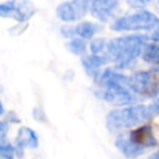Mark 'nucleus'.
Wrapping results in <instances>:
<instances>
[{
  "mask_svg": "<svg viewBox=\"0 0 159 159\" xmlns=\"http://www.w3.org/2000/svg\"><path fill=\"white\" fill-rule=\"evenodd\" d=\"M89 11V1H63L56 9L57 17L63 22H75Z\"/></svg>",
  "mask_w": 159,
  "mask_h": 159,
  "instance_id": "nucleus-7",
  "label": "nucleus"
},
{
  "mask_svg": "<svg viewBox=\"0 0 159 159\" xmlns=\"http://www.w3.org/2000/svg\"><path fill=\"white\" fill-rule=\"evenodd\" d=\"M148 41V36L142 34L112 39L106 45L104 57L107 61H112L116 68H127L142 55L143 47Z\"/></svg>",
  "mask_w": 159,
  "mask_h": 159,
  "instance_id": "nucleus-1",
  "label": "nucleus"
},
{
  "mask_svg": "<svg viewBox=\"0 0 159 159\" xmlns=\"http://www.w3.org/2000/svg\"><path fill=\"white\" fill-rule=\"evenodd\" d=\"M158 5H159V1H158Z\"/></svg>",
  "mask_w": 159,
  "mask_h": 159,
  "instance_id": "nucleus-22",
  "label": "nucleus"
},
{
  "mask_svg": "<svg viewBox=\"0 0 159 159\" xmlns=\"http://www.w3.org/2000/svg\"><path fill=\"white\" fill-rule=\"evenodd\" d=\"M149 159H159V150L155 152L154 154H152V155L149 157Z\"/></svg>",
  "mask_w": 159,
  "mask_h": 159,
  "instance_id": "nucleus-20",
  "label": "nucleus"
},
{
  "mask_svg": "<svg viewBox=\"0 0 159 159\" xmlns=\"http://www.w3.org/2000/svg\"><path fill=\"white\" fill-rule=\"evenodd\" d=\"M118 7L119 2L116 0H96L89 2V11L92 16L101 22H108L112 20Z\"/></svg>",
  "mask_w": 159,
  "mask_h": 159,
  "instance_id": "nucleus-8",
  "label": "nucleus"
},
{
  "mask_svg": "<svg viewBox=\"0 0 159 159\" xmlns=\"http://www.w3.org/2000/svg\"><path fill=\"white\" fill-rule=\"evenodd\" d=\"M159 22L155 14L149 10L140 9L133 14L123 15L112 24L113 31H152Z\"/></svg>",
  "mask_w": 159,
  "mask_h": 159,
  "instance_id": "nucleus-5",
  "label": "nucleus"
},
{
  "mask_svg": "<svg viewBox=\"0 0 159 159\" xmlns=\"http://www.w3.org/2000/svg\"><path fill=\"white\" fill-rule=\"evenodd\" d=\"M148 108H149V111H150L152 116L159 114V97H158V98H155V99H154V101L148 106Z\"/></svg>",
  "mask_w": 159,
  "mask_h": 159,
  "instance_id": "nucleus-18",
  "label": "nucleus"
},
{
  "mask_svg": "<svg viewBox=\"0 0 159 159\" xmlns=\"http://www.w3.org/2000/svg\"><path fill=\"white\" fill-rule=\"evenodd\" d=\"M15 155L19 157L22 155V152L25 148L35 149L39 147V137L36 132L29 127H21L17 130L16 138H15Z\"/></svg>",
  "mask_w": 159,
  "mask_h": 159,
  "instance_id": "nucleus-9",
  "label": "nucleus"
},
{
  "mask_svg": "<svg viewBox=\"0 0 159 159\" xmlns=\"http://www.w3.org/2000/svg\"><path fill=\"white\" fill-rule=\"evenodd\" d=\"M142 57L145 62L159 66V43L147 42L143 47Z\"/></svg>",
  "mask_w": 159,
  "mask_h": 159,
  "instance_id": "nucleus-12",
  "label": "nucleus"
},
{
  "mask_svg": "<svg viewBox=\"0 0 159 159\" xmlns=\"http://www.w3.org/2000/svg\"><path fill=\"white\" fill-rule=\"evenodd\" d=\"M99 25L93 22V21H80L75 27H73V35L78 36V39L82 40H89L92 39L98 31H99Z\"/></svg>",
  "mask_w": 159,
  "mask_h": 159,
  "instance_id": "nucleus-11",
  "label": "nucleus"
},
{
  "mask_svg": "<svg viewBox=\"0 0 159 159\" xmlns=\"http://www.w3.org/2000/svg\"><path fill=\"white\" fill-rule=\"evenodd\" d=\"M127 81L128 76L112 68H106L97 80L99 86L98 97L113 106H133L137 96L128 88Z\"/></svg>",
  "mask_w": 159,
  "mask_h": 159,
  "instance_id": "nucleus-2",
  "label": "nucleus"
},
{
  "mask_svg": "<svg viewBox=\"0 0 159 159\" xmlns=\"http://www.w3.org/2000/svg\"><path fill=\"white\" fill-rule=\"evenodd\" d=\"M117 149L127 158H137L148 148L157 145V139L149 125H140L137 129L119 133L114 142Z\"/></svg>",
  "mask_w": 159,
  "mask_h": 159,
  "instance_id": "nucleus-3",
  "label": "nucleus"
},
{
  "mask_svg": "<svg viewBox=\"0 0 159 159\" xmlns=\"http://www.w3.org/2000/svg\"><path fill=\"white\" fill-rule=\"evenodd\" d=\"M6 132H7V125H6V123L0 120V138H1L2 135H5Z\"/></svg>",
  "mask_w": 159,
  "mask_h": 159,
  "instance_id": "nucleus-19",
  "label": "nucleus"
},
{
  "mask_svg": "<svg viewBox=\"0 0 159 159\" xmlns=\"http://www.w3.org/2000/svg\"><path fill=\"white\" fill-rule=\"evenodd\" d=\"M107 58L104 56H97V55H86L81 58L82 67L84 68L86 73L93 80L97 81L101 75V67L107 63Z\"/></svg>",
  "mask_w": 159,
  "mask_h": 159,
  "instance_id": "nucleus-10",
  "label": "nucleus"
},
{
  "mask_svg": "<svg viewBox=\"0 0 159 159\" xmlns=\"http://www.w3.org/2000/svg\"><path fill=\"white\" fill-rule=\"evenodd\" d=\"M148 39L152 40L154 43H159V22L153 27V30L150 31Z\"/></svg>",
  "mask_w": 159,
  "mask_h": 159,
  "instance_id": "nucleus-17",
  "label": "nucleus"
},
{
  "mask_svg": "<svg viewBox=\"0 0 159 159\" xmlns=\"http://www.w3.org/2000/svg\"><path fill=\"white\" fill-rule=\"evenodd\" d=\"M16 15V1L0 2V16L1 17H12Z\"/></svg>",
  "mask_w": 159,
  "mask_h": 159,
  "instance_id": "nucleus-16",
  "label": "nucleus"
},
{
  "mask_svg": "<svg viewBox=\"0 0 159 159\" xmlns=\"http://www.w3.org/2000/svg\"><path fill=\"white\" fill-rule=\"evenodd\" d=\"M0 158L2 159L15 158V147L4 137L0 138Z\"/></svg>",
  "mask_w": 159,
  "mask_h": 159,
  "instance_id": "nucleus-14",
  "label": "nucleus"
},
{
  "mask_svg": "<svg viewBox=\"0 0 159 159\" xmlns=\"http://www.w3.org/2000/svg\"><path fill=\"white\" fill-rule=\"evenodd\" d=\"M128 88L142 97H159V71H137L128 76Z\"/></svg>",
  "mask_w": 159,
  "mask_h": 159,
  "instance_id": "nucleus-6",
  "label": "nucleus"
},
{
  "mask_svg": "<svg viewBox=\"0 0 159 159\" xmlns=\"http://www.w3.org/2000/svg\"><path fill=\"white\" fill-rule=\"evenodd\" d=\"M152 117L148 106L133 104L108 112L106 116V125L109 132H119L140 125Z\"/></svg>",
  "mask_w": 159,
  "mask_h": 159,
  "instance_id": "nucleus-4",
  "label": "nucleus"
},
{
  "mask_svg": "<svg viewBox=\"0 0 159 159\" xmlns=\"http://www.w3.org/2000/svg\"><path fill=\"white\" fill-rule=\"evenodd\" d=\"M106 45L107 41L102 37L98 39H93L89 43V50L92 52V55H97V56H104L106 53Z\"/></svg>",
  "mask_w": 159,
  "mask_h": 159,
  "instance_id": "nucleus-15",
  "label": "nucleus"
},
{
  "mask_svg": "<svg viewBox=\"0 0 159 159\" xmlns=\"http://www.w3.org/2000/svg\"><path fill=\"white\" fill-rule=\"evenodd\" d=\"M4 112H5V109H4V106H2V103H1V101H0V116H2Z\"/></svg>",
  "mask_w": 159,
  "mask_h": 159,
  "instance_id": "nucleus-21",
  "label": "nucleus"
},
{
  "mask_svg": "<svg viewBox=\"0 0 159 159\" xmlns=\"http://www.w3.org/2000/svg\"><path fill=\"white\" fill-rule=\"evenodd\" d=\"M66 47L70 52H72L73 55H83L87 50V42L82 39H78V37H72L67 42H66Z\"/></svg>",
  "mask_w": 159,
  "mask_h": 159,
  "instance_id": "nucleus-13",
  "label": "nucleus"
}]
</instances>
